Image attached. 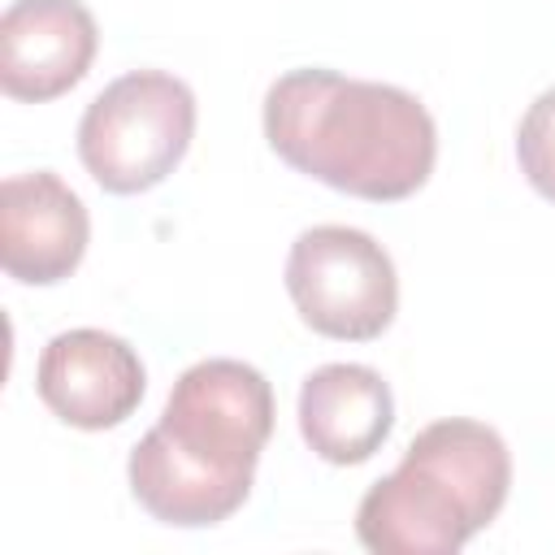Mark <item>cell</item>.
Returning a JSON list of instances; mask_svg holds the SVG:
<instances>
[{"mask_svg":"<svg viewBox=\"0 0 555 555\" xmlns=\"http://www.w3.org/2000/svg\"><path fill=\"white\" fill-rule=\"evenodd\" d=\"M264 139L291 169L377 204L416 195L438 160V126L412 91L334 69L282 74L264 95Z\"/></svg>","mask_w":555,"mask_h":555,"instance_id":"6da1fadb","label":"cell"},{"mask_svg":"<svg viewBox=\"0 0 555 555\" xmlns=\"http://www.w3.org/2000/svg\"><path fill=\"white\" fill-rule=\"evenodd\" d=\"M195 134V95L165 69L113 78L78 121V156L113 195L152 191L173 173Z\"/></svg>","mask_w":555,"mask_h":555,"instance_id":"7a4b0ae2","label":"cell"},{"mask_svg":"<svg viewBox=\"0 0 555 555\" xmlns=\"http://www.w3.org/2000/svg\"><path fill=\"white\" fill-rule=\"evenodd\" d=\"M286 291L325 338L369 343L390 330L399 312V278L386 247L351 225H312L291 243Z\"/></svg>","mask_w":555,"mask_h":555,"instance_id":"3957f363","label":"cell"},{"mask_svg":"<svg viewBox=\"0 0 555 555\" xmlns=\"http://www.w3.org/2000/svg\"><path fill=\"white\" fill-rule=\"evenodd\" d=\"M156 425L186 455L256 477V460L273 434V390L243 360H199L173 382Z\"/></svg>","mask_w":555,"mask_h":555,"instance_id":"277c9868","label":"cell"},{"mask_svg":"<svg viewBox=\"0 0 555 555\" xmlns=\"http://www.w3.org/2000/svg\"><path fill=\"white\" fill-rule=\"evenodd\" d=\"M35 386L65 425L113 429L139 408L147 373L126 338L108 330H65L43 347Z\"/></svg>","mask_w":555,"mask_h":555,"instance_id":"5b68a950","label":"cell"},{"mask_svg":"<svg viewBox=\"0 0 555 555\" xmlns=\"http://www.w3.org/2000/svg\"><path fill=\"white\" fill-rule=\"evenodd\" d=\"M100 48L82 0H13L0 17V87L13 100H56L82 82Z\"/></svg>","mask_w":555,"mask_h":555,"instance_id":"8992f818","label":"cell"},{"mask_svg":"<svg viewBox=\"0 0 555 555\" xmlns=\"http://www.w3.org/2000/svg\"><path fill=\"white\" fill-rule=\"evenodd\" d=\"M91 221L82 199L52 173H13L0 186V264L26 286L69 278L87 256Z\"/></svg>","mask_w":555,"mask_h":555,"instance_id":"52a82bcc","label":"cell"},{"mask_svg":"<svg viewBox=\"0 0 555 555\" xmlns=\"http://www.w3.org/2000/svg\"><path fill=\"white\" fill-rule=\"evenodd\" d=\"M473 533L451 486L412 460L373 481L356 507V538L377 555H451Z\"/></svg>","mask_w":555,"mask_h":555,"instance_id":"ba28073f","label":"cell"},{"mask_svg":"<svg viewBox=\"0 0 555 555\" xmlns=\"http://www.w3.org/2000/svg\"><path fill=\"white\" fill-rule=\"evenodd\" d=\"M390 425V386L369 364H321L299 386V434L325 464H364Z\"/></svg>","mask_w":555,"mask_h":555,"instance_id":"9c48e42d","label":"cell"},{"mask_svg":"<svg viewBox=\"0 0 555 555\" xmlns=\"http://www.w3.org/2000/svg\"><path fill=\"white\" fill-rule=\"evenodd\" d=\"M126 473H130L134 499L160 525H178V529L221 525L251 494L247 473H225V468H212V464L186 455L160 425H152L139 438Z\"/></svg>","mask_w":555,"mask_h":555,"instance_id":"30bf717a","label":"cell"},{"mask_svg":"<svg viewBox=\"0 0 555 555\" xmlns=\"http://www.w3.org/2000/svg\"><path fill=\"white\" fill-rule=\"evenodd\" d=\"M403 460L447 481L451 494L464 503L473 529H486L507 503L512 455H507V442L481 421H464V416L434 421L408 442Z\"/></svg>","mask_w":555,"mask_h":555,"instance_id":"8fae6325","label":"cell"},{"mask_svg":"<svg viewBox=\"0 0 555 555\" xmlns=\"http://www.w3.org/2000/svg\"><path fill=\"white\" fill-rule=\"evenodd\" d=\"M516 156L529 186L546 199H555V87L542 91L516 130Z\"/></svg>","mask_w":555,"mask_h":555,"instance_id":"7c38bea8","label":"cell"}]
</instances>
